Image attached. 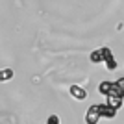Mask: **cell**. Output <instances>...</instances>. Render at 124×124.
Listing matches in <instances>:
<instances>
[{
    "label": "cell",
    "instance_id": "obj_1",
    "mask_svg": "<svg viewBox=\"0 0 124 124\" xmlns=\"http://www.w3.org/2000/svg\"><path fill=\"white\" fill-rule=\"evenodd\" d=\"M98 91L106 96H119V98H124V91L119 87L117 82H102L98 85Z\"/></svg>",
    "mask_w": 124,
    "mask_h": 124
},
{
    "label": "cell",
    "instance_id": "obj_2",
    "mask_svg": "<svg viewBox=\"0 0 124 124\" xmlns=\"http://www.w3.org/2000/svg\"><path fill=\"white\" fill-rule=\"evenodd\" d=\"M102 119L100 117V104H94L87 109V115H85V122L87 124H96L98 120Z\"/></svg>",
    "mask_w": 124,
    "mask_h": 124
},
{
    "label": "cell",
    "instance_id": "obj_3",
    "mask_svg": "<svg viewBox=\"0 0 124 124\" xmlns=\"http://www.w3.org/2000/svg\"><path fill=\"white\" fill-rule=\"evenodd\" d=\"M111 54H113V52L109 50L108 46L98 48V50H94L93 54H91V61H93V63H102V61H106V59H108Z\"/></svg>",
    "mask_w": 124,
    "mask_h": 124
},
{
    "label": "cell",
    "instance_id": "obj_4",
    "mask_svg": "<svg viewBox=\"0 0 124 124\" xmlns=\"http://www.w3.org/2000/svg\"><path fill=\"white\" fill-rule=\"evenodd\" d=\"M100 117L102 119H115L117 117V109L111 108L109 104H100Z\"/></svg>",
    "mask_w": 124,
    "mask_h": 124
},
{
    "label": "cell",
    "instance_id": "obj_5",
    "mask_svg": "<svg viewBox=\"0 0 124 124\" xmlns=\"http://www.w3.org/2000/svg\"><path fill=\"white\" fill-rule=\"evenodd\" d=\"M69 93L72 94L76 100H85V98H87V91H85L83 87H80V85H70Z\"/></svg>",
    "mask_w": 124,
    "mask_h": 124
},
{
    "label": "cell",
    "instance_id": "obj_6",
    "mask_svg": "<svg viewBox=\"0 0 124 124\" xmlns=\"http://www.w3.org/2000/svg\"><path fill=\"white\" fill-rule=\"evenodd\" d=\"M122 102H124V98H119V96H108V104L111 106V108H115V109H119L120 106H122Z\"/></svg>",
    "mask_w": 124,
    "mask_h": 124
},
{
    "label": "cell",
    "instance_id": "obj_7",
    "mask_svg": "<svg viewBox=\"0 0 124 124\" xmlns=\"http://www.w3.org/2000/svg\"><path fill=\"white\" fill-rule=\"evenodd\" d=\"M11 78H13V70L11 69H2L0 70V82H8Z\"/></svg>",
    "mask_w": 124,
    "mask_h": 124
},
{
    "label": "cell",
    "instance_id": "obj_8",
    "mask_svg": "<svg viewBox=\"0 0 124 124\" xmlns=\"http://www.w3.org/2000/svg\"><path fill=\"white\" fill-rule=\"evenodd\" d=\"M104 63H106V67H108L109 70H115V69L119 67V63L115 61V57H113V54H111V56H109V57H108V59H106V61H104Z\"/></svg>",
    "mask_w": 124,
    "mask_h": 124
},
{
    "label": "cell",
    "instance_id": "obj_9",
    "mask_svg": "<svg viewBox=\"0 0 124 124\" xmlns=\"http://www.w3.org/2000/svg\"><path fill=\"white\" fill-rule=\"evenodd\" d=\"M46 124H59V117H57V115H50L48 120H46Z\"/></svg>",
    "mask_w": 124,
    "mask_h": 124
},
{
    "label": "cell",
    "instance_id": "obj_10",
    "mask_svg": "<svg viewBox=\"0 0 124 124\" xmlns=\"http://www.w3.org/2000/svg\"><path fill=\"white\" fill-rule=\"evenodd\" d=\"M117 83H119V87L124 91V78H120V80H117Z\"/></svg>",
    "mask_w": 124,
    "mask_h": 124
}]
</instances>
